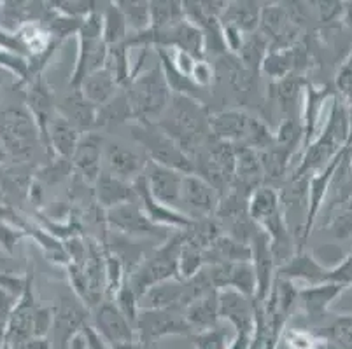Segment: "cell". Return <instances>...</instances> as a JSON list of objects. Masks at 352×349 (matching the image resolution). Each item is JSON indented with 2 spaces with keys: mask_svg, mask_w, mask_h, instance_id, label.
Here are the masks:
<instances>
[{
  "mask_svg": "<svg viewBox=\"0 0 352 349\" xmlns=\"http://www.w3.org/2000/svg\"><path fill=\"white\" fill-rule=\"evenodd\" d=\"M209 115L204 104L190 96L174 95L158 126L177 142L191 159L210 140Z\"/></svg>",
  "mask_w": 352,
  "mask_h": 349,
  "instance_id": "1",
  "label": "cell"
},
{
  "mask_svg": "<svg viewBox=\"0 0 352 349\" xmlns=\"http://www.w3.org/2000/svg\"><path fill=\"white\" fill-rule=\"evenodd\" d=\"M124 93L137 124H158L174 96L160 63L137 73Z\"/></svg>",
  "mask_w": 352,
  "mask_h": 349,
  "instance_id": "2",
  "label": "cell"
},
{
  "mask_svg": "<svg viewBox=\"0 0 352 349\" xmlns=\"http://www.w3.org/2000/svg\"><path fill=\"white\" fill-rule=\"evenodd\" d=\"M184 232L186 230H177L162 245L147 252L139 267L128 276L126 283L132 287L139 299L153 285L181 278L179 276V255H181L182 243H184Z\"/></svg>",
  "mask_w": 352,
  "mask_h": 349,
  "instance_id": "3",
  "label": "cell"
},
{
  "mask_svg": "<svg viewBox=\"0 0 352 349\" xmlns=\"http://www.w3.org/2000/svg\"><path fill=\"white\" fill-rule=\"evenodd\" d=\"M132 136L142 147L146 158L156 165L166 166L184 175L195 173L193 159L188 156L174 139H170L158 124H130Z\"/></svg>",
  "mask_w": 352,
  "mask_h": 349,
  "instance_id": "4",
  "label": "cell"
},
{
  "mask_svg": "<svg viewBox=\"0 0 352 349\" xmlns=\"http://www.w3.org/2000/svg\"><path fill=\"white\" fill-rule=\"evenodd\" d=\"M137 341L144 349H158V342L170 335L193 334L184 318V309L166 307V309H140L135 325Z\"/></svg>",
  "mask_w": 352,
  "mask_h": 349,
  "instance_id": "5",
  "label": "cell"
},
{
  "mask_svg": "<svg viewBox=\"0 0 352 349\" xmlns=\"http://www.w3.org/2000/svg\"><path fill=\"white\" fill-rule=\"evenodd\" d=\"M0 143L11 159L30 158L41 139L28 110L8 108L0 114Z\"/></svg>",
  "mask_w": 352,
  "mask_h": 349,
  "instance_id": "6",
  "label": "cell"
},
{
  "mask_svg": "<svg viewBox=\"0 0 352 349\" xmlns=\"http://www.w3.org/2000/svg\"><path fill=\"white\" fill-rule=\"evenodd\" d=\"M104 219L105 227L111 232L126 236L130 239H156V241L163 243L170 238L168 229H163L149 220L139 201L107 210L104 213Z\"/></svg>",
  "mask_w": 352,
  "mask_h": 349,
  "instance_id": "7",
  "label": "cell"
},
{
  "mask_svg": "<svg viewBox=\"0 0 352 349\" xmlns=\"http://www.w3.org/2000/svg\"><path fill=\"white\" fill-rule=\"evenodd\" d=\"M54 307L53 349H69L70 341L89 323V309L76 293L62 296Z\"/></svg>",
  "mask_w": 352,
  "mask_h": 349,
  "instance_id": "8",
  "label": "cell"
},
{
  "mask_svg": "<svg viewBox=\"0 0 352 349\" xmlns=\"http://www.w3.org/2000/svg\"><path fill=\"white\" fill-rule=\"evenodd\" d=\"M91 326L113 349L118 346L139 342L135 326L124 318L123 313L111 299L102 300L97 307L91 309Z\"/></svg>",
  "mask_w": 352,
  "mask_h": 349,
  "instance_id": "9",
  "label": "cell"
},
{
  "mask_svg": "<svg viewBox=\"0 0 352 349\" xmlns=\"http://www.w3.org/2000/svg\"><path fill=\"white\" fill-rule=\"evenodd\" d=\"M256 311H258V304L251 297L236 290L219 292V318L221 322H226L232 326L235 335L254 334Z\"/></svg>",
  "mask_w": 352,
  "mask_h": 349,
  "instance_id": "10",
  "label": "cell"
},
{
  "mask_svg": "<svg viewBox=\"0 0 352 349\" xmlns=\"http://www.w3.org/2000/svg\"><path fill=\"white\" fill-rule=\"evenodd\" d=\"M142 177L156 201L182 211V182L186 177L184 173L149 161Z\"/></svg>",
  "mask_w": 352,
  "mask_h": 349,
  "instance_id": "11",
  "label": "cell"
},
{
  "mask_svg": "<svg viewBox=\"0 0 352 349\" xmlns=\"http://www.w3.org/2000/svg\"><path fill=\"white\" fill-rule=\"evenodd\" d=\"M27 110L39 130L41 145L47 154V131L51 121L58 114V104L54 100V91L44 77L35 79L27 86Z\"/></svg>",
  "mask_w": 352,
  "mask_h": 349,
  "instance_id": "12",
  "label": "cell"
},
{
  "mask_svg": "<svg viewBox=\"0 0 352 349\" xmlns=\"http://www.w3.org/2000/svg\"><path fill=\"white\" fill-rule=\"evenodd\" d=\"M251 252V264L254 267L256 274L254 302L259 304V306H265L272 293V288H274L275 278H277V262H275L274 254H272L270 239L261 229L252 239Z\"/></svg>",
  "mask_w": 352,
  "mask_h": 349,
  "instance_id": "13",
  "label": "cell"
},
{
  "mask_svg": "<svg viewBox=\"0 0 352 349\" xmlns=\"http://www.w3.org/2000/svg\"><path fill=\"white\" fill-rule=\"evenodd\" d=\"M221 194L201 177L191 173L182 182V208H186L191 219H209L216 215Z\"/></svg>",
  "mask_w": 352,
  "mask_h": 349,
  "instance_id": "14",
  "label": "cell"
},
{
  "mask_svg": "<svg viewBox=\"0 0 352 349\" xmlns=\"http://www.w3.org/2000/svg\"><path fill=\"white\" fill-rule=\"evenodd\" d=\"M137 191V197H139V204L142 206L144 213L149 217L151 222H155L156 226L163 227V229H172L174 232L177 230H188L195 224V219H191L188 213L184 211L174 210L170 206H165L160 201H156L155 197L151 196V192L147 189L146 182H144V177L137 178L133 182Z\"/></svg>",
  "mask_w": 352,
  "mask_h": 349,
  "instance_id": "15",
  "label": "cell"
},
{
  "mask_svg": "<svg viewBox=\"0 0 352 349\" xmlns=\"http://www.w3.org/2000/svg\"><path fill=\"white\" fill-rule=\"evenodd\" d=\"M107 54L109 46L104 43V38L78 35V58L70 75V89H79L86 77L105 69Z\"/></svg>",
  "mask_w": 352,
  "mask_h": 349,
  "instance_id": "16",
  "label": "cell"
},
{
  "mask_svg": "<svg viewBox=\"0 0 352 349\" xmlns=\"http://www.w3.org/2000/svg\"><path fill=\"white\" fill-rule=\"evenodd\" d=\"M252 117L245 110L228 108L209 115L210 134L219 142L232 143V145H244L252 126Z\"/></svg>",
  "mask_w": 352,
  "mask_h": 349,
  "instance_id": "17",
  "label": "cell"
},
{
  "mask_svg": "<svg viewBox=\"0 0 352 349\" xmlns=\"http://www.w3.org/2000/svg\"><path fill=\"white\" fill-rule=\"evenodd\" d=\"M102 159H104V145H102L100 136L94 131L82 134L81 142L72 156V166L76 175H79L85 184L95 185L100 173L104 171Z\"/></svg>",
  "mask_w": 352,
  "mask_h": 349,
  "instance_id": "18",
  "label": "cell"
},
{
  "mask_svg": "<svg viewBox=\"0 0 352 349\" xmlns=\"http://www.w3.org/2000/svg\"><path fill=\"white\" fill-rule=\"evenodd\" d=\"M328 271L329 269L316 258L314 252L298 250L289 261L277 267V278L293 281L294 285L296 281H302L303 287H307V285L324 283Z\"/></svg>",
  "mask_w": 352,
  "mask_h": 349,
  "instance_id": "19",
  "label": "cell"
},
{
  "mask_svg": "<svg viewBox=\"0 0 352 349\" xmlns=\"http://www.w3.org/2000/svg\"><path fill=\"white\" fill-rule=\"evenodd\" d=\"M104 159L107 171L126 182H135L137 178L142 177L149 163L146 154L126 149L121 143H107L104 149Z\"/></svg>",
  "mask_w": 352,
  "mask_h": 349,
  "instance_id": "20",
  "label": "cell"
},
{
  "mask_svg": "<svg viewBox=\"0 0 352 349\" xmlns=\"http://www.w3.org/2000/svg\"><path fill=\"white\" fill-rule=\"evenodd\" d=\"M344 290V287L333 283L307 285L298 288V306L310 322L319 323L326 318L329 306L342 296Z\"/></svg>",
  "mask_w": 352,
  "mask_h": 349,
  "instance_id": "21",
  "label": "cell"
},
{
  "mask_svg": "<svg viewBox=\"0 0 352 349\" xmlns=\"http://www.w3.org/2000/svg\"><path fill=\"white\" fill-rule=\"evenodd\" d=\"M94 196L98 206L104 211L113 210L126 203H135L139 201L133 182H126L123 178H118L116 175L109 173L107 169L100 173L98 180L94 185Z\"/></svg>",
  "mask_w": 352,
  "mask_h": 349,
  "instance_id": "22",
  "label": "cell"
},
{
  "mask_svg": "<svg viewBox=\"0 0 352 349\" xmlns=\"http://www.w3.org/2000/svg\"><path fill=\"white\" fill-rule=\"evenodd\" d=\"M333 96L328 86L305 84L303 88V107H302V128H303V149L312 142L319 133V121L322 117L324 104Z\"/></svg>",
  "mask_w": 352,
  "mask_h": 349,
  "instance_id": "23",
  "label": "cell"
},
{
  "mask_svg": "<svg viewBox=\"0 0 352 349\" xmlns=\"http://www.w3.org/2000/svg\"><path fill=\"white\" fill-rule=\"evenodd\" d=\"M82 133L60 114L54 115L47 131V159L63 158L72 161V156L81 142Z\"/></svg>",
  "mask_w": 352,
  "mask_h": 349,
  "instance_id": "24",
  "label": "cell"
},
{
  "mask_svg": "<svg viewBox=\"0 0 352 349\" xmlns=\"http://www.w3.org/2000/svg\"><path fill=\"white\" fill-rule=\"evenodd\" d=\"M58 114L78 128L82 134L91 133L97 128L98 108L89 104L79 89H72V93L63 98L58 105Z\"/></svg>",
  "mask_w": 352,
  "mask_h": 349,
  "instance_id": "25",
  "label": "cell"
},
{
  "mask_svg": "<svg viewBox=\"0 0 352 349\" xmlns=\"http://www.w3.org/2000/svg\"><path fill=\"white\" fill-rule=\"evenodd\" d=\"M184 318L193 332L209 330L219 325V292L210 290L209 293L191 302L184 309Z\"/></svg>",
  "mask_w": 352,
  "mask_h": 349,
  "instance_id": "26",
  "label": "cell"
},
{
  "mask_svg": "<svg viewBox=\"0 0 352 349\" xmlns=\"http://www.w3.org/2000/svg\"><path fill=\"white\" fill-rule=\"evenodd\" d=\"M184 296V280L162 281L153 285L142 297H140V309H166V307H181Z\"/></svg>",
  "mask_w": 352,
  "mask_h": 349,
  "instance_id": "27",
  "label": "cell"
},
{
  "mask_svg": "<svg viewBox=\"0 0 352 349\" xmlns=\"http://www.w3.org/2000/svg\"><path fill=\"white\" fill-rule=\"evenodd\" d=\"M261 9H263V4L251 2V0H235V2H228V8H226L221 21L239 28L244 35L254 34V32L259 30Z\"/></svg>",
  "mask_w": 352,
  "mask_h": 349,
  "instance_id": "28",
  "label": "cell"
},
{
  "mask_svg": "<svg viewBox=\"0 0 352 349\" xmlns=\"http://www.w3.org/2000/svg\"><path fill=\"white\" fill-rule=\"evenodd\" d=\"M79 91L82 93V96H85L89 104H94L95 107L100 108L113 100L114 96L120 91H123V89L118 86L116 79L111 75V72L107 69H102L86 77L85 81H82L81 88H79Z\"/></svg>",
  "mask_w": 352,
  "mask_h": 349,
  "instance_id": "29",
  "label": "cell"
},
{
  "mask_svg": "<svg viewBox=\"0 0 352 349\" xmlns=\"http://www.w3.org/2000/svg\"><path fill=\"white\" fill-rule=\"evenodd\" d=\"M268 51H270L268 38L258 30L254 34L245 35L244 46L240 49L236 60H239L240 65L244 67L249 73L256 75L258 72H261V65H263Z\"/></svg>",
  "mask_w": 352,
  "mask_h": 349,
  "instance_id": "30",
  "label": "cell"
},
{
  "mask_svg": "<svg viewBox=\"0 0 352 349\" xmlns=\"http://www.w3.org/2000/svg\"><path fill=\"white\" fill-rule=\"evenodd\" d=\"M102 21H104V43L111 46H120L126 43L130 28L126 25L123 12L116 5V2H107L105 8H102Z\"/></svg>",
  "mask_w": 352,
  "mask_h": 349,
  "instance_id": "31",
  "label": "cell"
},
{
  "mask_svg": "<svg viewBox=\"0 0 352 349\" xmlns=\"http://www.w3.org/2000/svg\"><path fill=\"white\" fill-rule=\"evenodd\" d=\"M303 88L305 84L302 82V77L291 73L280 81L272 82V96L286 114H293L296 110V101H298V96Z\"/></svg>",
  "mask_w": 352,
  "mask_h": 349,
  "instance_id": "32",
  "label": "cell"
},
{
  "mask_svg": "<svg viewBox=\"0 0 352 349\" xmlns=\"http://www.w3.org/2000/svg\"><path fill=\"white\" fill-rule=\"evenodd\" d=\"M151 9V28H168L182 23L186 19L184 4L175 2V0H158V2H149Z\"/></svg>",
  "mask_w": 352,
  "mask_h": 349,
  "instance_id": "33",
  "label": "cell"
},
{
  "mask_svg": "<svg viewBox=\"0 0 352 349\" xmlns=\"http://www.w3.org/2000/svg\"><path fill=\"white\" fill-rule=\"evenodd\" d=\"M116 5L123 12L128 28L133 34H140L151 28V9L146 0H118Z\"/></svg>",
  "mask_w": 352,
  "mask_h": 349,
  "instance_id": "34",
  "label": "cell"
},
{
  "mask_svg": "<svg viewBox=\"0 0 352 349\" xmlns=\"http://www.w3.org/2000/svg\"><path fill=\"white\" fill-rule=\"evenodd\" d=\"M132 121V108H130V104H128L126 93L120 91L113 100L105 104L104 107L98 108V119H97V128H105V126H113V124L120 123H128Z\"/></svg>",
  "mask_w": 352,
  "mask_h": 349,
  "instance_id": "35",
  "label": "cell"
},
{
  "mask_svg": "<svg viewBox=\"0 0 352 349\" xmlns=\"http://www.w3.org/2000/svg\"><path fill=\"white\" fill-rule=\"evenodd\" d=\"M225 290H236L244 296L254 299L256 296V274L251 262H235L228 264V280Z\"/></svg>",
  "mask_w": 352,
  "mask_h": 349,
  "instance_id": "36",
  "label": "cell"
},
{
  "mask_svg": "<svg viewBox=\"0 0 352 349\" xmlns=\"http://www.w3.org/2000/svg\"><path fill=\"white\" fill-rule=\"evenodd\" d=\"M206 250L191 241L184 232V243H182L181 255H179V276L181 280H190L206 267Z\"/></svg>",
  "mask_w": 352,
  "mask_h": 349,
  "instance_id": "37",
  "label": "cell"
},
{
  "mask_svg": "<svg viewBox=\"0 0 352 349\" xmlns=\"http://www.w3.org/2000/svg\"><path fill=\"white\" fill-rule=\"evenodd\" d=\"M274 140L275 145L294 156L298 150V145H302L303 149L302 121H298L296 117H286L274 133Z\"/></svg>",
  "mask_w": 352,
  "mask_h": 349,
  "instance_id": "38",
  "label": "cell"
},
{
  "mask_svg": "<svg viewBox=\"0 0 352 349\" xmlns=\"http://www.w3.org/2000/svg\"><path fill=\"white\" fill-rule=\"evenodd\" d=\"M235 332H230L225 326L217 325L209 330L193 332L190 341L195 349H230Z\"/></svg>",
  "mask_w": 352,
  "mask_h": 349,
  "instance_id": "39",
  "label": "cell"
},
{
  "mask_svg": "<svg viewBox=\"0 0 352 349\" xmlns=\"http://www.w3.org/2000/svg\"><path fill=\"white\" fill-rule=\"evenodd\" d=\"M72 171L74 166L70 159L53 158L50 159V163L44 165L43 168L35 169V178H37L43 185H54L58 184V182L65 180Z\"/></svg>",
  "mask_w": 352,
  "mask_h": 349,
  "instance_id": "40",
  "label": "cell"
},
{
  "mask_svg": "<svg viewBox=\"0 0 352 349\" xmlns=\"http://www.w3.org/2000/svg\"><path fill=\"white\" fill-rule=\"evenodd\" d=\"M111 300H114V304H116L118 309L123 313L124 318L135 326L137 318H139V313H140V299L139 296L133 292L132 287H130L128 283H124L123 287L114 293V297Z\"/></svg>",
  "mask_w": 352,
  "mask_h": 349,
  "instance_id": "41",
  "label": "cell"
},
{
  "mask_svg": "<svg viewBox=\"0 0 352 349\" xmlns=\"http://www.w3.org/2000/svg\"><path fill=\"white\" fill-rule=\"evenodd\" d=\"M280 341L287 349H321L322 342L318 334L305 328H286Z\"/></svg>",
  "mask_w": 352,
  "mask_h": 349,
  "instance_id": "42",
  "label": "cell"
},
{
  "mask_svg": "<svg viewBox=\"0 0 352 349\" xmlns=\"http://www.w3.org/2000/svg\"><path fill=\"white\" fill-rule=\"evenodd\" d=\"M51 9L56 14L67 16V18L74 19H82L98 9L97 2H89V0H58V2H50Z\"/></svg>",
  "mask_w": 352,
  "mask_h": 349,
  "instance_id": "43",
  "label": "cell"
},
{
  "mask_svg": "<svg viewBox=\"0 0 352 349\" xmlns=\"http://www.w3.org/2000/svg\"><path fill=\"white\" fill-rule=\"evenodd\" d=\"M25 230L8 220H0V248L8 255H14L16 245L25 238Z\"/></svg>",
  "mask_w": 352,
  "mask_h": 349,
  "instance_id": "44",
  "label": "cell"
},
{
  "mask_svg": "<svg viewBox=\"0 0 352 349\" xmlns=\"http://www.w3.org/2000/svg\"><path fill=\"white\" fill-rule=\"evenodd\" d=\"M328 229L338 239L352 238V210H349L347 206L338 208L337 215L329 219Z\"/></svg>",
  "mask_w": 352,
  "mask_h": 349,
  "instance_id": "45",
  "label": "cell"
},
{
  "mask_svg": "<svg viewBox=\"0 0 352 349\" xmlns=\"http://www.w3.org/2000/svg\"><path fill=\"white\" fill-rule=\"evenodd\" d=\"M54 307L43 306L39 302L34 313V337H47L53 332Z\"/></svg>",
  "mask_w": 352,
  "mask_h": 349,
  "instance_id": "46",
  "label": "cell"
},
{
  "mask_svg": "<svg viewBox=\"0 0 352 349\" xmlns=\"http://www.w3.org/2000/svg\"><path fill=\"white\" fill-rule=\"evenodd\" d=\"M324 283L340 285V287L347 288L352 285V254L342 258L337 265H333L326 274Z\"/></svg>",
  "mask_w": 352,
  "mask_h": 349,
  "instance_id": "47",
  "label": "cell"
},
{
  "mask_svg": "<svg viewBox=\"0 0 352 349\" xmlns=\"http://www.w3.org/2000/svg\"><path fill=\"white\" fill-rule=\"evenodd\" d=\"M27 287V274H14L12 271H8L0 265V288L12 296L20 297Z\"/></svg>",
  "mask_w": 352,
  "mask_h": 349,
  "instance_id": "48",
  "label": "cell"
},
{
  "mask_svg": "<svg viewBox=\"0 0 352 349\" xmlns=\"http://www.w3.org/2000/svg\"><path fill=\"white\" fill-rule=\"evenodd\" d=\"M0 51L28 58V51L23 46V43H21L20 35L16 34V32L2 30V28H0Z\"/></svg>",
  "mask_w": 352,
  "mask_h": 349,
  "instance_id": "49",
  "label": "cell"
},
{
  "mask_svg": "<svg viewBox=\"0 0 352 349\" xmlns=\"http://www.w3.org/2000/svg\"><path fill=\"white\" fill-rule=\"evenodd\" d=\"M191 81L200 89L207 91L214 82V67L206 60H198L195 65L193 73H191Z\"/></svg>",
  "mask_w": 352,
  "mask_h": 349,
  "instance_id": "50",
  "label": "cell"
},
{
  "mask_svg": "<svg viewBox=\"0 0 352 349\" xmlns=\"http://www.w3.org/2000/svg\"><path fill=\"white\" fill-rule=\"evenodd\" d=\"M16 302H18V297L0 288V323L9 322L12 311H14Z\"/></svg>",
  "mask_w": 352,
  "mask_h": 349,
  "instance_id": "51",
  "label": "cell"
},
{
  "mask_svg": "<svg viewBox=\"0 0 352 349\" xmlns=\"http://www.w3.org/2000/svg\"><path fill=\"white\" fill-rule=\"evenodd\" d=\"M82 334H85L89 349H113L111 346L107 344V342H105V339L102 337L97 330H95L94 326H91V323H88V325L85 326Z\"/></svg>",
  "mask_w": 352,
  "mask_h": 349,
  "instance_id": "52",
  "label": "cell"
},
{
  "mask_svg": "<svg viewBox=\"0 0 352 349\" xmlns=\"http://www.w3.org/2000/svg\"><path fill=\"white\" fill-rule=\"evenodd\" d=\"M12 349H53V342L50 337H30Z\"/></svg>",
  "mask_w": 352,
  "mask_h": 349,
  "instance_id": "53",
  "label": "cell"
},
{
  "mask_svg": "<svg viewBox=\"0 0 352 349\" xmlns=\"http://www.w3.org/2000/svg\"><path fill=\"white\" fill-rule=\"evenodd\" d=\"M9 154L6 152V149L4 147H2V143H0V166H6V163L9 161Z\"/></svg>",
  "mask_w": 352,
  "mask_h": 349,
  "instance_id": "54",
  "label": "cell"
},
{
  "mask_svg": "<svg viewBox=\"0 0 352 349\" xmlns=\"http://www.w3.org/2000/svg\"><path fill=\"white\" fill-rule=\"evenodd\" d=\"M347 152H349V165H351V173H352V145H349Z\"/></svg>",
  "mask_w": 352,
  "mask_h": 349,
  "instance_id": "55",
  "label": "cell"
},
{
  "mask_svg": "<svg viewBox=\"0 0 352 349\" xmlns=\"http://www.w3.org/2000/svg\"><path fill=\"white\" fill-rule=\"evenodd\" d=\"M347 208H349V210H352V197H351V201L347 203Z\"/></svg>",
  "mask_w": 352,
  "mask_h": 349,
  "instance_id": "56",
  "label": "cell"
},
{
  "mask_svg": "<svg viewBox=\"0 0 352 349\" xmlns=\"http://www.w3.org/2000/svg\"><path fill=\"white\" fill-rule=\"evenodd\" d=\"M0 86H2V77H0Z\"/></svg>",
  "mask_w": 352,
  "mask_h": 349,
  "instance_id": "57",
  "label": "cell"
}]
</instances>
